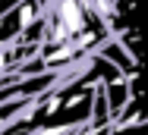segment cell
<instances>
[{
  "label": "cell",
  "mask_w": 148,
  "mask_h": 135,
  "mask_svg": "<svg viewBox=\"0 0 148 135\" xmlns=\"http://www.w3.org/2000/svg\"><path fill=\"white\" fill-rule=\"evenodd\" d=\"M95 54H98V57H104L110 66H117L123 76H132V72H136V60L129 57V50L120 44L117 38H107V41H104V44H101Z\"/></svg>",
  "instance_id": "cell-1"
},
{
  "label": "cell",
  "mask_w": 148,
  "mask_h": 135,
  "mask_svg": "<svg viewBox=\"0 0 148 135\" xmlns=\"http://www.w3.org/2000/svg\"><path fill=\"white\" fill-rule=\"evenodd\" d=\"M104 97H107L110 119L117 123V116L126 110V104H129V82H126V79H120V82H107V85H104Z\"/></svg>",
  "instance_id": "cell-2"
},
{
  "label": "cell",
  "mask_w": 148,
  "mask_h": 135,
  "mask_svg": "<svg viewBox=\"0 0 148 135\" xmlns=\"http://www.w3.org/2000/svg\"><path fill=\"white\" fill-rule=\"evenodd\" d=\"M110 135H148V123H136V126H110Z\"/></svg>",
  "instance_id": "cell-3"
}]
</instances>
